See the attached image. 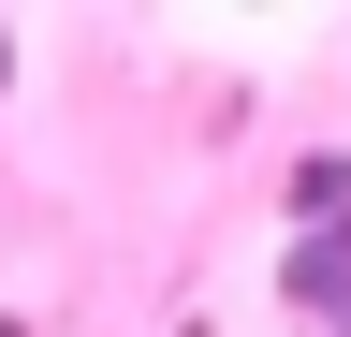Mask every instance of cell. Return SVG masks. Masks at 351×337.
Here are the masks:
<instances>
[{
	"instance_id": "6da1fadb",
	"label": "cell",
	"mask_w": 351,
	"mask_h": 337,
	"mask_svg": "<svg viewBox=\"0 0 351 337\" xmlns=\"http://www.w3.org/2000/svg\"><path fill=\"white\" fill-rule=\"evenodd\" d=\"M293 293H307V308H351V235H337V220L293 249Z\"/></svg>"
},
{
	"instance_id": "7a4b0ae2",
	"label": "cell",
	"mask_w": 351,
	"mask_h": 337,
	"mask_svg": "<svg viewBox=\"0 0 351 337\" xmlns=\"http://www.w3.org/2000/svg\"><path fill=\"white\" fill-rule=\"evenodd\" d=\"M0 89H15V30H0Z\"/></svg>"
}]
</instances>
